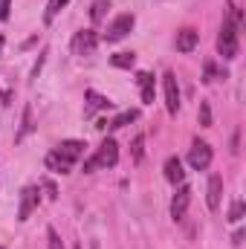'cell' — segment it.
<instances>
[{
  "mask_svg": "<svg viewBox=\"0 0 246 249\" xmlns=\"http://www.w3.org/2000/svg\"><path fill=\"white\" fill-rule=\"evenodd\" d=\"M41 188L47 191V197H50V200H55V197H58V188H55L53 180H41Z\"/></svg>",
  "mask_w": 246,
  "mask_h": 249,
  "instance_id": "obj_26",
  "label": "cell"
},
{
  "mask_svg": "<svg viewBox=\"0 0 246 249\" xmlns=\"http://www.w3.org/2000/svg\"><path fill=\"white\" fill-rule=\"evenodd\" d=\"M188 165H191L194 171H206V168L211 165V145L197 139V142L191 145V151H188Z\"/></svg>",
  "mask_w": 246,
  "mask_h": 249,
  "instance_id": "obj_3",
  "label": "cell"
},
{
  "mask_svg": "<svg viewBox=\"0 0 246 249\" xmlns=\"http://www.w3.org/2000/svg\"><path fill=\"white\" fill-rule=\"evenodd\" d=\"M220 197H223V180H220V174H211L209 177V194H206V203L211 212L220 209Z\"/></svg>",
  "mask_w": 246,
  "mask_h": 249,
  "instance_id": "obj_9",
  "label": "cell"
},
{
  "mask_svg": "<svg viewBox=\"0 0 246 249\" xmlns=\"http://www.w3.org/2000/svg\"><path fill=\"white\" fill-rule=\"evenodd\" d=\"M12 99H15V96H12L9 90H0V105H12Z\"/></svg>",
  "mask_w": 246,
  "mask_h": 249,
  "instance_id": "obj_28",
  "label": "cell"
},
{
  "mask_svg": "<svg viewBox=\"0 0 246 249\" xmlns=\"http://www.w3.org/2000/svg\"><path fill=\"white\" fill-rule=\"evenodd\" d=\"M116 162H119V145H116V139H105L99 145V151L84 162V174H93L96 168H113Z\"/></svg>",
  "mask_w": 246,
  "mask_h": 249,
  "instance_id": "obj_2",
  "label": "cell"
},
{
  "mask_svg": "<svg viewBox=\"0 0 246 249\" xmlns=\"http://www.w3.org/2000/svg\"><path fill=\"white\" fill-rule=\"evenodd\" d=\"M217 78H226V70H217L214 61H206L203 64V81L211 84V81H217Z\"/></svg>",
  "mask_w": 246,
  "mask_h": 249,
  "instance_id": "obj_18",
  "label": "cell"
},
{
  "mask_svg": "<svg viewBox=\"0 0 246 249\" xmlns=\"http://www.w3.org/2000/svg\"><path fill=\"white\" fill-rule=\"evenodd\" d=\"M136 119H139V110H133V107H130V110H122L116 119H110V122H107V127H110V130H116V127H124V124L136 122Z\"/></svg>",
  "mask_w": 246,
  "mask_h": 249,
  "instance_id": "obj_17",
  "label": "cell"
},
{
  "mask_svg": "<svg viewBox=\"0 0 246 249\" xmlns=\"http://www.w3.org/2000/svg\"><path fill=\"white\" fill-rule=\"evenodd\" d=\"M0 249H3V247H0Z\"/></svg>",
  "mask_w": 246,
  "mask_h": 249,
  "instance_id": "obj_31",
  "label": "cell"
},
{
  "mask_svg": "<svg viewBox=\"0 0 246 249\" xmlns=\"http://www.w3.org/2000/svg\"><path fill=\"white\" fill-rule=\"evenodd\" d=\"M188 203H191V188L180 186V188H177V194H174V200H171V217H174V220H183V217H185Z\"/></svg>",
  "mask_w": 246,
  "mask_h": 249,
  "instance_id": "obj_8",
  "label": "cell"
},
{
  "mask_svg": "<svg viewBox=\"0 0 246 249\" xmlns=\"http://www.w3.org/2000/svg\"><path fill=\"white\" fill-rule=\"evenodd\" d=\"M84 148H87V145H84L81 139H64V142L58 145V148H55V151H58L61 157H67L70 162H75V160L84 154Z\"/></svg>",
  "mask_w": 246,
  "mask_h": 249,
  "instance_id": "obj_13",
  "label": "cell"
},
{
  "mask_svg": "<svg viewBox=\"0 0 246 249\" xmlns=\"http://www.w3.org/2000/svg\"><path fill=\"white\" fill-rule=\"evenodd\" d=\"M110 64L119 67V70H130L136 64V55L133 53H116V55H110Z\"/></svg>",
  "mask_w": 246,
  "mask_h": 249,
  "instance_id": "obj_19",
  "label": "cell"
},
{
  "mask_svg": "<svg viewBox=\"0 0 246 249\" xmlns=\"http://www.w3.org/2000/svg\"><path fill=\"white\" fill-rule=\"evenodd\" d=\"M162 87H165V107L171 116H177L180 110V87H177V75L174 72H165L162 75Z\"/></svg>",
  "mask_w": 246,
  "mask_h": 249,
  "instance_id": "obj_6",
  "label": "cell"
},
{
  "mask_svg": "<svg viewBox=\"0 0 246 249\" xmlns=\"http://www.w3.org/2000/svg\"><path fill=\"white\" fill-rule=\"evenodd\" d=\"M96 47H99L96 29H81V32H75V38H72V53H75V55H93Z\"/></svg>",
  "mask_w": 246,
  "mask_h": 249,
  "instance_id": "obj_4",
  "label": "cell"
},
{
  "mask_svg": "<svg viewBox=\"0 0 246 249\" xmlns=\"http://www.w3.org/2000/svg\"><path fill=\"white\" fill-rule=\"evenodd\" d=\"M44 165H47L50 171H55V174H70L75 162H70L67 157L58 154V151H50V154H47V160H44Z\"/></svg>",
  "mask_w": 246,
  "mask_h": 249,
  "instance_id": "obj_12",
  "label": "cell"
},
{
  "mask_svg": "<svg viewBox=\"0 0 246 249\" xmlns=\"http://www.w3.org/2000/svg\"><path fill=\"white\" fill-rule=\"evenodd\" d=\"M67 3H70V0H50V3H47V9H44V23H53V20H55V15L61 12Z\"/></svg>",
  "mask_w": 246,
  "mask_h": 249,
  "instance_id": "obj_20",
  "label": "cell"
},
{
  "mask_svg": "<svg viewBox=\"0 0 246 249\" xmlns=\"http://www.w3.org/2000/svg\"><path fill=\"white\" fill-rule=\"evenodd\" d=\"M107 9H110V3H107V0H96V3L90 6V18H93V23H99V20H105V15H107Z\"/></svg>",
  "mask_w": 246,
  "mask_h": 249,
  "instance_id": "obj_21",
  "label": "cell"
},
{
  "mask_svg": "<svg viewBox=\"0 0 246 249\" xmlns=\"http://www.w3.org/2000/svg\"><path fill=\"white\" fill-rule=\"evenodd\" d=\"M130 151H133V162H142V157H145V136L142 133L133 139V148Z\"/></svg>",
  "mask_w": 246,
  "mask_h": 249,
  "instance_id": "obj_23",
  "label": "cell"
},
{
  "mask_svg": "<svg viewBox=\"0 0 246 249\" xmlns=\"http://www.w3.org/2000/svg\"><path fill=\"white\" fill-rule=\"evenodd\" d=\"M197 119H200V127H211V107H209V102H200Z\"/></svg>",
  "mask_w": 246,
  "mask_h": 249,
  "instance_id": "obj_22",
  "label": "cell"
},
{
  "mask_svg": "<svg viewBox=\"0 0 246 249\" xmlns=\"http://www.w3.org/2000/svg\"><path fill=\"white\" fill-rule=\"evenodd\" d=\"M232 244H235V247H241V244H244V232H241V229L232 235Z\"/></svg>",
  "mask_w": 246,
  "mask_h": 249,
  "instance_id": "obj_29",
  "label": "cell"
},
{
  "mask_svg": "<svg viewBox=\"0 0 246 249\" xmlns=\"http://www.w3.org/2000/svg\"><path fill=\"white\" fill-rule=\"evenodd\" d=\"M84 99H87V105H84V116H93L96 110H107V107H110L107 96H99L96 90H84Z\"/></svg>",
  "mask_w": 246,
  "mask_h": 249,
  "instance_id": "obj_11",
  "label": "cell"
},
{
  "mask_svg": "<svg viewBox=\"0 0 246 249\" xmlns=\"http://www.w3.org/2000/svg\"><path fill=\"white\" fill-rule=\"evenodd\" d=\"M136 84H139L142 102L151 105V102H154V93H157V78H154L151 72H139V75H136Z\"/></svg>",
  "mask_w": 246,
  "mask_h": 249,
  "instance_id": "obj_10",
  "label": "cell"
},
{
  "mask_svg": "<svg viewBox=\"0 0 246 249\" xmlns=\"http://www.w3.org/2000/svg\"><path fill=\"white\" fill-rule=\"evenodd\" d=\"M9 9H12V0H0V20H9Z\"/></svg>",
  "mask_w": 246,
  "mask_h": 249,
  "instance_id": "obj_27",
  "label": "cell"
},
{
  "mask_svg": "<svg viewBox=\"0 0 246 249\" xmlns=\"http://www.w3.org/2000/svg\"><path fill=\"white\" fill-rule=\"evenodd\" d=\"M183 177H185L183 160H180V157H168V160H165V180L177 186V183H183Z\"/></svg>",
  "mask_w": 246,
  "mask_h": 249,
  "instance_id": "obj_15",
  "label": "cell"
},
{
  "mask_svg": "<svg viewBox=\"0 0 246 249\" xmlns=\"http://www.w3.org/2000/svg\"><path fill=\"white\" fill-rule=\"evenodd\" d=\"M133 23H136V18L133 15H119L110 26H107V32H105V41L107 44H116V41H122L124 35L133 29Z\"/></svg>",
  "mask_w": 246,
  "mask_h": 249,
  "instance_id": "obj_5",
  "label": "cell"
},
{
  "mask_svg": "<svg viewBox=\"0 0 246 249\" xmlns=\"http://www.w3.org/2000/svg\"><path fill=\"white\" fill-rule=\"evenodd\" d=\"M47 238H50V249H64V244H61V238H58V232L50 226L47 229Z\"/></svg>",
  "mask_w": 246,
  "mask_h": 249,
  "instance_id": "obj_25",
  "label": "cell"
},
{
  "mask_svg": "<svg viewBox=\"0 0 246 249\" xmlns=\"http://www.w3.org/2000/svg\"><path fill=\"white\" fill-rule=\"evenodd\" d=\"M244 203H241V200H235V203H232V209H229V220H232V223H241V220H244Z\"/></svg>",
  "mask_w": 246,
  "mask_h": 249,
  "instance_id": "obj_24",
  "label": "cell"
},
{
  "mask_svg": "<svg viewBox=\"0 0 246 249\" xmlns=\"http://www.w3.org/2000/svg\"><path fill=\"white\" fill-rule=\"evenodd\" d=\"M238 26H241V9L235 3H229V15H226V20L220 26V35H217V53L223 58H229V61L238 58V50H241V44H238Z\"/></svg>",
  "mask_w": 246,
  "mask_h": 249,
  "instance_id": "obj_1",
  "label": "cell"
},
{
  "mask_svg": "<svg viewBox=\"0 0 246 249\" xmlns=\"http://www.w3.org/2000/svg\"><path fill=\"white\" fill-rule=\"evenodd\" d=\"M0 50H3V35H0Z\"/></svg>",
  "mask_w": 246,
  "mask_h": 249,
  "instance_id": "obj_30",
  "label": "cell"
},
{
  "mask_svg": "<svg viewBox=\"0 0 246 249\" xmlns=\"http://www.w3.org/2000/svg\"><path fill=\"white\" fill-rule=\"evenodd\" d=\"M197 41H200V32L191 29V26H185V29L177 32V50H180V53H191V50L197 47Z\"/></svg>",
  "mask_w": 246,
  "mask_h": 249,
  "instance_id": "obj_14",
  "label": "cell"
},
{
  "mask_svg": "<svg viewBox=\"0 0 246 249\" xmlns=\"http://www.w3.org/2000/svg\"><path fill=\"white\" fill-rule=\"evenodd\" d=\"M41 203L38 197V186H26L20 191V206H18V220H29V214L35 212V206Z\"/></svg>",
  "mask_w": 246,
  "mask_h": 249,
  "instance_id": "obj_7",
  "label": "cell"
},
{
  "mask_svg": "<svg viewBox=\"0 0 246 249\" xmlns=\"http://www.w3.org/2000/svg\"><path fill=\"white\" fill-rule=\"evenodd\" d=\"M32 130H35V122H32V107L26 105V107H23V116H20V130L15 133V142H23Z\"/></svg>",
  "mask_w": 246,
  "mask_h": 249,
  "instance_id": "obj_16",
  "label": "cell"
}]
</instances>
